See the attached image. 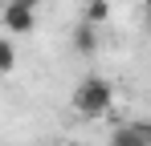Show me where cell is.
Listing matches in <instances>:
<instances>
[{"mask_svg": "<svg viewBox=\"0 0 151 146\" xmlns=\"http://www.w3.org/2000/svg\"><path fill=\"white\" fill-rule=\"evenodd\" d=\"M74 49L78 53H86V57H90V53H94V49H98V28H94V24H78L74 28Z\"/></svg>", "mask_w": 151, "mask_h": 146, "instance_id": "5b68a950", "label": "cell"}, {"mask_svg": "<svg viewBox=\"0 0 151 146\" xmlns=\"http://www.w3.org/2000/svg\"><path fill=\"white\" fill-rule=\"evenodd\" d=\"M12 4H21V8H33V12H37V4H41V0H12Z\"/></svg>", "mask_w": 151, "mask_h": 146, "instance_id": "52a82bcc", "label": "cell"}, {"mask_svg": "<svg viewBox=\"0 0 151 146\" xmlns=\"http://www.w3.org/2000/svg\"><path fill=\"white\" fill-rule=\"evenodd\" d=\"M33 24H37V12L33 8H21V4H4V28L12 33V37H21V33H33Z\"/></svg>", "mask_w": 151, "mask_h": 146, "instance_id": "3957f363", "label": "cell"}, {"mask_svg": "<svg viewBox=\"0 0 151 146\" xmlns=\"http://www.w3.org/2000/svg\"><path fill=\"white\" fill-rule=\"evenodd\" d=\"M12 69H17V45L0 41V73H12Z\"/></svg>", "mask_w": 151, "mask_h": 146, "instance_id": "8992f818", "label": "cell"}, {"mask_svg": "<svg viewBox=\"0 0 151 146\" xmlns=\"http://www.w3.org/2000/svg\"><path fill=\"white\" fill-rule=\"evenodd\" d=\"M110 146H151V122H123L110 134Z\"/></svg>", "mask_w": 151, "mask_h": 146, "instance_id": "7a4b0ae2", "label": "cell"}, {"mask_svg": "<svg viewBox=\"0 0 151 146\" xmlns=\"http://www.w3.org/2000/svg\"><path fill=\"white\" fill-rule=\"evenodd\" d=\"M110 106H114V89H110L106 77L90 73V77L78 81V89H74V110L82 114V118H106Z\"/></svg>", "mask_w": 151, "mask_h": 146, "instance_id": "6da1fadb", "label": "cell"}, {"mask_svg": "<svg viewBox=\"0 0 151 146\" xmlns=\"http://www.w3.org/2000/svg\"><path fill=\"white\" fill-rule=\"evenodd\" d=\"M65 146H78V142H65Z\"/></svg>", "mask_w": 151, "mask_h": 146, "instance_id": "ba28073f", "label": "cell"}, {"mask_svg": "<svg viewBox=\"0 0 151 146\" xmlns=\"http://www.w3.org/2000/svg\"><path fill=\"white\" fill-rule=\"evenodd\" d=\"M82 21L94 24V28L106 24V21H110V0H86V4H82Z\"/></svg>", "mask_w": 151, "mask_h": 146, "instance_id": "277c9868", "label": "cell"}]
</instances>
